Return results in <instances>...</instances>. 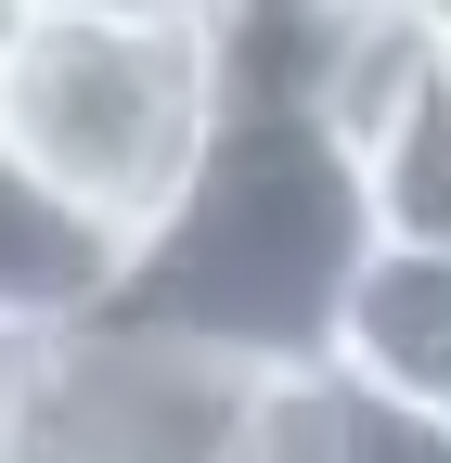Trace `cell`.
I'll return each instance as SVG.
<instances>
[{"label": "cell", "mask_w": 451, "mask_h": 463, "mask_svg": "<svg viewBox=\"0 0 451 463\" xmlns=\"http://www.w3.org/2000/svg\"><path fill=\"white\" fill-rule=\"evenodd\" d=\"M374 245H387L374 142L335 103L233 90L206 167H194V194L142 232L117 309L194 335V347H219V361H245V373L335 361V322H349Z\"/></svg>", "instance_id": "1"}, {"label": "cell", "mask_w": 451, "mask_h": 463, "mask_svg": "<svg viewBox=\"0 0 451 463\" xmlns=\"http://www.w3.org/2000/svg\"><path fill=\"white\" fill-rule=\"evenodd\" d=\"M219 26H168V14H91V0H39L0 52V142L65 206H91L117 245L142 258V232L194 194V167L219 142Z\"/></svg>", "instance_id": "2"}, {"label": "cell", "mask_w": 451, "mask_h": 463, "mask_svg": "<svg viewBox=\"0 0 451 463\" xmlns=\"http://www.w3.org/2000/svg\"><path fill=\"white\" fill-rule=\"evenodd\" d=\"M233 412H245V361H219V347L168 335L142 309H103L65 335L52 463H206Z\"/></svg>", "instance_id": "3"}, {"label": "cell", "mask_w": 451, "mask_h": 463, "mask_svg": "<svg viewBox=\"0 0 451 463\" xmlns=\"http://www.w3.org/2000/svg\"><path fill=\"white\" fill-rule=\"evenodd\" d=\"M117 297H130V245L91 206H65L14 142H0V322L78 335V322L117 309Z\"/></svg>", "instance_id": "4"}, {"label": "cell", "mask_w": 451, "mask_h": 463, "mask_svg": "<svg viewBox=\"0 0 451 463\" xmlns=\"http://www.w3.org/2000/svg\"><path fill=\"white\" fill-rule=\"evenodd\" d=\"M335 373L374 399H413V412H451V245L426 232H387L349 322H335Z\"/></svg>", "instance_id": "5"}, {"label": "cell", "mask_w": 451, "mask_h": 463, "mask_svg": "<svg viewBox=\"0 0 451 463\" xmlns=\"http://www.w3.org/2000/svg\"><path fill=\"white\" fill-rule=\"evenodd\" d=\"M374 194H387V232L451 245V52H426L400 78V103L374 129Z\"/></svg>", "instance_id": "6"}, {"label": "cell", "mask_w": 451, "mask_h": 463, "mask_svg": "<svg viewBox=\"0 0 451 463\" xmlns=\"http://www.w3.org/2000/svg\"><path fill=\"white\" fill-rule=\"evenodd\" d=\"M206 463H349V373H335V361L245 373V412L219 425Z\"/></svg>", "instance_id": "7"}, {"label": "cell", "mask_w": 451, "mask_h": 463, "mask_svg": "<svg viewBox=\"0 0 451 463\" xmlns=\"http://www.w3.org/2000/svg\"><path fill=\"white\" fill-rule=\"evenodd\" d=\"M52 412H65V335L0 322V463H52Z\"/></svg>", "instance_id": "8"}, {"label": "cell", "mask_w": 451, "mask_h": 463, "mask_svg": "<svg viewBox=\"0 0 451 463\" xmlns=\"http://www.w3.org/2000/svg\"><path fill=\"white\" fill-rule=\"evenodd\" d=\"M349 463H451V412H413V399L349 386Z\"/></svg>", "instance_id": "9"}, {"label": "cell", "mask_w": 451, "mask_h": 463, "mask_svg": "<svg viewBox=\"0 0 451 463\" xmlns=\"http://www.w3.org/2000/svg\"><path fill=\"white\" fill-rule=\"evenodd\" d=\"M91 14H168V26H219L233 0H91Z\"/></svg>", "instance_id": "10"}, {"label": "cell", "mask_w": 451, "mask_h": 463, "mask_svg": "<svg viewBox=\"0 0 451 463\" xmlns=\"http://www.w3.org/2000/svg\"><path fill=\"white\" fill-rule=\"evenodd\" d=\"M387 14H400V26H413L426 52H451V0H387Z\"/></svg>", "instance_id": "11"}, {"label": "cell", "mask_w": 451, "mask_h": 463, "mask_svg": "<svg viewBox=\"0 0 451 463\" xmlns=\"http://www.w3.org/2000/svg\"><path fill=\"white\" fill-rule=\"evenodd\" d=\"M26 14H39V0H0V52H14V26H26Z\"/></svg>", "instance_id": "12"}]
</instances>
